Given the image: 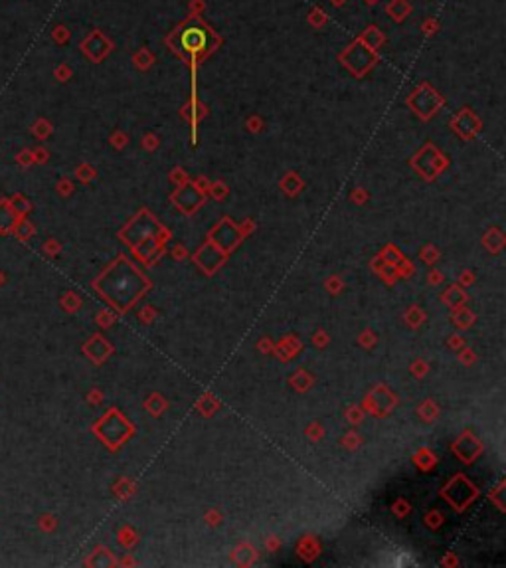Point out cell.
Wrapping results in <instances>:
<instances>
[{
    "mask_svg": "<svg viewBox=\"0 0 506 568\" xmlns=\"http://www.w3.org/2000/svg\"><path fill=\"white\" fill-rule=\"evenodd\" d=\"M140 281L137 279L135 271L129 265H119L113 267L105 277L99 279L97 289L107 297L113 299V303L123 305V303H131L138 293Z\"/></svg>",
    "mask_w": 506,
    "mask_h": 568,
    "instance_id": "6da1fadb",
    "label": "cell"
},
{
    "mask_svg": "<svg viewBox=\"0 0 506 568\" xmlns=\"http://www.w3.org/2000/svg\"><path fill=\"white\" fill-rule=\"evenodd\" d=\"M18 218L10 200H0V234H12Z\"/></svg>",
    "mask_w": 506,
    "mask_h": 568,
    "instance_id": "7a4b0ae2",
    "label": "cell"
},
{
    "mask_svg": "<svg viewBox=\"0 0 506 568\" xmlns=\"http://www.w3.org/2000/svg\"><path fill=\"white\" fill-rule=\"evenodd\" d=\"M32 232H34V228H32L28 222H24V220L22 222L18 220V222H16V226H14V230H12V234H14V236H18L20 240H28V236H30Z\"/></svg>",
    "mask_w": 506,
    "mask_h": 568,
    "instance_id": "3957f363",
    "label": "cell"
},
{
    "mask_svg": "<svg viewBox=\"0 0 506 568\" xmlns=\"http://www.w3.org/2000/svg\"><path fill=\"white\" fill-rule=\"evenodd\" d=\"M4 281H6V277H4V273H2V271H0V287H2V285H4Z\"/></svg>",
    "mask_w": 506,
    "mask_h": 568,
    "instance_id": "277c9868",
    "label": "cell"
}]
</instances>
